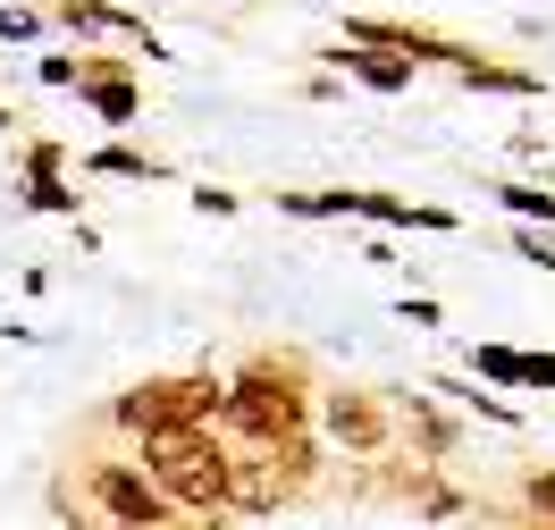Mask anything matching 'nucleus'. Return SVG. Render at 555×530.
Wrapping results in <instances>:
<instances>
[{
  "mask_svg": "<svg viewBox=\"0 0 555 530\" xmlns=\"http://www.w3.org/2000/svg\"><path fill=\"white\" fill-rule=\"evenodd\" d=\"M228 404H219V438L228 447H286V438H312V404H320V371L312 353L295 346H244L228 371Z\"/></svg>",
  "mask_w": 555,
  "mask_h": 530,
  "instance_id": "1",
  "label": "nucleus"
},
{
  "mask_svg": "<svg viewBox=\"0 0 555 530\" xmlns=\"http://www.w3.org/2000/svg\"><path fill=\"white\" fill-rule=\"evenodd\" d=\"M228 404V379L219 362H194V371H152V379H127L93 404V422L118 438V447H143V438H169V429H210Z\"/></svg>",
  "mask_w": 555,
  "mask_h": 530,
  "instance_id": "2",
  "label": "nucleus"
},
{
  "mask_svg": "<svg viewBox=\"0 0 555 530\" xmlns=\"http://www.w3.org/2000/svg\"><path fill=\"white\" fill-rule=\"evenodd\" d=\"M135 463L152 471V489L169 496L185 522L228 514V438H219V429H169V438H143Z\"/></svg>",
  "mask_w": 555,
  "mask_h": 530,
  "instance_id": "3",
  "label": "nucleus"
},
{
  "mask_svg": "<svg viewBox=\"0 0 555 530\" xmlns=\"http://www.w3.org/2000/svg\"><path fill=\"white\" fill-rule=\"evenodd\" d=\"M312 429H328V447H337L353 471H379V463L404 455V447H396V404H387V388H320Z\"/></svg>",
  "mask_w": 555,
  "mask_h": 530,
  "instance_id": "4",
  "label": "nucleus"
},
{
  "mask_svg": "<svg viewBox=\"0 0 555 530\" xmlns=\"http://www.w3.org/2000/svg\"><path fill=\"white\" fill-rule=\"evenodd\" d=\"M42 26H60L85 42H127V60H169V42L152 35V17L143 9H118V0H42Z\"/></svg>",
  "mask_w": 555,
  "mask_h": 530,
  "instance_id": "5",
  "label": "nucleus"
},
{
  "mask_svg": "<svg viewBox=\"0 0 555 530\" xmlns=\"http://www.w3.org/2000/svg\"><path fill=\"white\" fill-rule=\"evenodd\" d=\"M76 102L102 118L109 135H127V127H143V68L127 60V51H76Z\"/></svg>",
  "mask_w": 555,
  "mask_h": 530,
  "instance_id": "6",
  "label": "nucleus"
},
{
  "mask_svg": "<svg viewBox=\"0 0 555 530\" xmlns=\"http://www.w3.org/2000/svg\"><path fill=\"white\" fill-rule=\"evenodd\" d=\"M387 404H396V447H421L429 471H447V463L463 455V422H454L429 388H387Z\"/></svg>",
  "mask_w": 555,
  "mask_h": 530,
  "instance_id": "7",
  "label": "nucleus"
},
{
  "mask_svg": "<svg viewBox=\"0 0 555 530\" xmlns=\"http://www.w3.org/2000/svg\"><path fill=\"white\" fill-rule=\"evenodd\" d=\"M286 505H304L295 496V480L278 471V455L270 447H228V514H286Z\"/></svg>",
  "mask_w": 555,
  "mask_h": 530,
  "instance_id": "8",
  "label": "nucleus"
},
{
  "mask_svg": "<svg viewBox=\"0 0 555 530\" xmlns=\"http://www.w3.org/2000/svg\"><path fill=\"white\" fill-rule=\"evenodd\" d=\"M421 388L447 404L454 422H488V429H521V404H505V396H488L480 379H454V371H429Z\"/></svg>",
  "mask_w": 555,
  "mask_h": 530,
  "instance_id": "9",
  "label": "nucleus"
},
{
  "mask_svg": "<svg viewBox=\"0 0 555 530\" xmlns=\"http://www.w3.org/2000/svg\"><path fill=\"white\" fill-rule=\"evenodd\" d=\"M76 169L85 177H127V185H169L177 160H160V152H143V143H127V135H109V143H93V152H76Z\"/></svg>",
  "mask_w": 555,
  "mask_h": 530,
  "instance_id": "10",
  "label": "nucleus"
},
{
  "mask_svg": "<svg viewBox=\"0 0 555 530\" xmlns=\"http://www.w3.org/2000/svg\"><path fill=\"white\" fill-rule=\"evenodd\" d=\"M362 219H379V228H413V236H454V228H463L447 203H413V194H387V185H362Z\"/></svg>",
  "mask_w": 555,
  "mask_h": 530,
  "instance_id": "11",
  "label": "nucleus"
},
{
  "mask_svg": "<svg viewBox=\"0 0 555 530\" xmlns=\"http://www.w3.org/2000/svg\"><path fill=\"white\" fill-rule=\"evenodd\" d=\"M447 76H454V85H472V93H514V102H539V93H547L530 68H514V60H488L480 42H463V60H454Z\"/></svg>",
  "mask_w": 555,
  "mask_h": 530,
  "instance_id": "12",
  "label": "nucleus"
},
{
  "mask_svg": "<svg viewBox=\"0 0 555 530\" xmlns=\"http://www.w3.org/2000/svg\"><path fill=\"white\" fill-rule=\"evenodd\" d=\"M320 68H328V76H353V85H371V93H413V76H421V68H404V60L353 51V42H328V51H320Z\"/></svg>",
  "mask_w": 555,
  "mask_h": 530,
  "instance_id": "13",
  "label": "nucleus"
},
{
  "mask_svg": "<svg viewBox=\"0 0 555 530\" xmlns=\"http://www.w3.org/2000/svg\"><path fill=\"white\" fill-rule=\"evenodd\" d=\"M76 152L60 135H17V185H68Z\"/></svg>",
  "mask_w": 555,
  "mask_h": 530,
  "instance_id": "14",
  "label": "nucleus"
},
{
  "mask_svg": "<svg viewBox=\"0 0 555 530\" xmlns=\"http://www.w3.org/2000/svg\"><path fill=\"white\" fill-rule=\"evenodd\" d=\"M496 203H505V219L514 228H539V236H555V185H521V177H505V185H488Z\"/></svg>",
  "mask_w": 555,
  "mask_h": 530,
  "instance_id": "15",
  "label": "nucleus"
},
{
  "mask_svg": "<svg viewBox=\"0 0 555 530\" xmlns=\"http://www.w3.org/2000/svg\"><path fill=\"white\" fill-rule=\"evenodd\" d=\"M514 514H530V522L555 530V463H521L514 471Z\"/></svg>",
  "mask_w": 555,
  "mask_h": 530,
  "instance_id": "16",
  "label": "nucleus"
},
{
  "mask_svg": "<svg viewBox=\"0 0 555 530\" xmlns=\"http://www.w3.org/2000/svg\"><path fill=\"white\" fill-rule=\"evenodd\" d=\"M9 203L17 211H42V219H85V185H9Z\"/></svg>",
  "mask_w": 555,
  "mask_h": 530,
  "instance_id": "17",
  "label": "nucleus"
},
{
  "mask_svg": "<svg viewBox=\"0 0 555 530\" xmlns=\"http://www.w3.org/2000/svg\"><path fill=\"white\" fill-rule=\"evenodd\" d=\"M463 371L488 388H521V346H463Z\"/></svg>",
  "mask_w": 555,
  "mask_h": 530,
  "instance_id": "18",
  "label": "nucleus"
},
{
  "mask_svg": "<svg viewBox=\"0 0 555 530\" xmlns=\"http://www.w3.org/2000/svg\"><path fill=\"white\" fill-rule=\"evenodd\" d=\"M185 203H194L203 219H236V211H253V194H244V185H185Z\"/></svg>",
  "mask_w": 555,
  "mask_h": 530,
  "instance_id": "19",
  "label": "nucleus"
},
{
  "mask_svg": "<svg viewBox=\"0 0 555 530\" xmlns=\"http://www.w3.org/2000/svg\"><path fill=\"white\" fill-rule=\"evenodd\" d=\"M505 253H514V261H530V270H547V279H555V236H539V228H505Z\"/></svg>",
  "mask_w": 555,
  "mask_h": 530,
  "instance_id": "20",
  "label": "nucleus"
},
{
  "mask_svg": "<svg viewBox=\"0 0 555 530\" xmlns=\"http://www.w3.org/2000/svg\"><path fill=\"white\" fill-rule=\"evenodd\" d=\"M35 35H51L42 9H35V0H9V9H0V42H35Z\"/></svg>",
  "mask_w": 555,
  "mask_h": 530,
  "instance_id": "21",
  "label": "nucleus"
},
{
  "mask_svg": "<svg viewBox=\"0 0 555 530\" xmlns=\"http://www.w3.org/2000/svg\"><path fill=\"white\" fill-rule=\"evenodd\" d=\"M396 320H413V328H447V303H438V295H404Z\"/></svg>",
  "mask_w": 555,
  "mask_h": 530,
  "instance_id": "22",
  "label": "nucleus"
},
{
  "mask_svg": "<svg viewBox=\"0 0 555 530\" xmlns=\"http://www.w3.org/2000/svg\"><path fill=\"white\" fill-rule=\"evenodd\" d=\"M35 76L51 85V93H68V85H76V51H42V60H35Z\"/></svg>",
  "mask_w": 555,
  "mask_h": 530,
  "instance_id": "23",
  "label": "nucleus"
},
{
  "mask_svg": "<svg viewBox=\"0 0 555 530\" xmlns=\"http://www.w3.org/2000/svg\"><path fill=\"white\" fill-rule=\"evenodd\" d=\"M521 388H555V353H521Z\"/></svg>",
  "mask_w": 555,
  "mask_h": 530,
  "instance_id": "24",
  "label": "nucleus"
},
{
  "mask_svg": "<svg viewBox=\"0 0 555 530\" xmlns=\"http://www.w3.org/2000/svg\"><path fill=\"white\" fill-rule=\"evenodd\" d=\"M0 135H9V143L26 135V109H17V102H0Z\"/></svg>",
  "mask_w": 555,
  "mask_h": 530,
  "instance_id": "25",
  "label": "nucleus"
},
{
  "mask_svg": "<svg viewBox=\"0 0 555 530\" xmlns=\"http://www.w3.org/2000/svg\"><path fill=\"white\" fill-rule=\"evenodd\" d=\"M177 530H228V522H177Z\"/></svg>",
  "mask_w": 555,
  "mask_h": 530,
  "instance_id": "26",
  "label": "nucleus"
},
{
  "mask_svg": "<svg viewBox=\"0 0 555 530\" xmlns=\"http://www.w3.org/2000/svg\"><path fill=\"white\" fill-rule=\"evenodd\" d=\"M160 9H185V0H160Z\"/></svg>",
  "mask_w": 555,
  "mask_h": 530,
  "instance_id": "27",
  "label": "nucleus"
},
{
  "mask_svg": "<svg viewBox=\"0 0 555 530\" xmlns=\"http://www.w3.org/2000/svg\"><path fill=\"white\" fill-rule=\"evenodd\" d=\"M547 135H555V118H547Z\"/></svg>",
  "mask_w": 555,
  "mask_h": 530,
  "instance_id": "28",
  "label": "nucleus"
}]
</instances>
